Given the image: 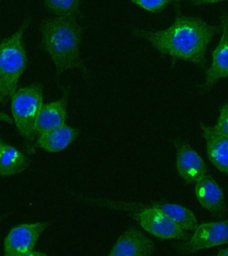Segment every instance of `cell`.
<instances>
[{
    "mask_svg": "<svg viewBox=\"0 0 228 256\" xmlns=\"http://www.w3.org/2000/svg\"><path fill=\"white\" fill-rule=\"evenodd\" d=\"M28 167L29 161L21 152L8 144L0 145V176L16 175Z\"/></svg>",
    "mask_w": 228,
    "mask_h": 256,
    "instance_id": "obj_15",
    "label": "cell"
},
{
    "mask_svg": "<svg viewBox=\"0 0 228 256\" xmlns=\"http://www.w3.org/2000/svg\"><path fill=\"white\" fill-rule=\"evenodd\" d=\"M30 22L29 18H25L17 31L0 43V104H6L11 100L27 68L24 36Z\"/></svg>",
    "mask_w": 228,
    "mask_h": 256,
    "instance_id": "obj_3",
    "label": "cell"
},
{
    "mask_svg": "<svg viewBox=\"0 0 228 256\" xmlns=\"http://www.w3.org/2000/svg\"><path fill=\"white\" fill-rule=\"evenodd\" d=\"M154 207L161 210L174 224L185 231H194L198 227L197 218L194 212L184 207L174 204H157Z\"/></svg>",
    "mask_w": 228,
    "mask_h": 256,
    "instance_id": "obj_16",
    "label": "cell"
},
{
    "mask_svg": "<svg viewBox=\"0 0 228 256\" xmlns=\"http://www.w3.org/2000/svg\"><path fill=\"white\" fill-rule=\"evenodd\" d=\"M200 128L205 139L210 161L216 169L228 175V138L206 124H200Z\"/></svg>",
    "mask_w": 228,
    "mask_h": 256,
    "instance_id": "obj_12",
    "label": "cell"
},
{
    "mask_svg": "<svg viewBox=\"0 0 228 256\" xmlns=\"http://www.w3.org/2000/svg\"><path fill=\"white\" fill-rule=\"evenodd\" d=\"M195 192L204 209L218 217L223 215L226 211L224 192L211 175L206 174L196 182Z\"/></svg>",
    "mask_w": 228,
    "mask_h": 256,
    "instance_id": "obj_11",
    "label": "cell"
},
{
    "mask_svg": "<svg viewBox=\"0 0 228 256\" xmlns=\"http://www.w3.org/2000/svg\"><path fill=\"white\" fill-rule=\"evenodd\" d=\"M217 255L219 256H228V248L220 250Z\"/></svg>",
    "mask_w": 228,
    "mask_h": 256,
    "instance_id": "obj_23",
    "label": "cell"
},
{
    "mask_svg": "<svg viewBox=\"0 0 228 256\" xmlns=\"http://www.w3.org/2000/svg\"><path fill=\"white\" fill-rule=\"evenodd\" d=\"M43 86L33 84L17 90L11 98L14 123L29 154L35 152V126L43 106Z\"/></svg>",
    "mask_w": 228,
    "mask_h": 256,
    "instance_id": "obj_4",
    "label": "cell"
},
{
    "mask_svg": "<svg viewBox=\"0 0 228 256\" xmlns=\"http://www.w3.org/2000/svg\"><path fill=\"white\" fill-rule=\"evenodd\" d=\"M79 133V130L65 124L40 135L36 146L51 153L62 152L77 139Z\"/></svg>",
    "mask_w": 228,
    "mask_h": 256,
    "instance_id": "obj_14",
    "label": "cell"
},
{
    "mask_svg": "<svg viewBox=\"0 0 228 256\" xmlns=\"http://www.w3.org/2000/svg\"><path fill=\"white\" fill-rule=\"evenodd\" d=\"M223 1H225V0H192V3L197 6L202 5V4L219 3V2Z\"/></svg>",
    "mask_w": 228,
    "mask_h": 256,
    "instance_id": "obj_20",
    "label": "cell"
},
{
    "mask_svg": "<svg viewBox=\"0 0 228 256\" xmlns=\"http://www.w3.org/2000/svg\"><path fill=\"white\" fill-rule=\"evenodd\" d=\"M81 0H44V7L58 17H75Z\"/></svg>",
    "mask_w": 228,
    "mask_h": 256,
    "instance_id": "obj_17",
    "label": "cell"
},
{
    "mask_svg": "<svg viewBox=\"0 0 228 256\" xmlns=\"http://www.w3.org/2000/svg\"><path fill=\"white\" fill-rule=\"evenodd\" d=\"M194 232L190 239L180 245V253L190 254L228 244V219L202 224Z\"/></svg>",
    "mask_w": 228,
    "mask_h": 256,
    "instance_id": "obj_6",
    "label": "cell"
},
{
    "mask_svg": "<svg viewBox=\"0 0 228 256\" xmlns=\"http://www.w3.org/2000/svg\"><path fill=\"white\" fill-rule=\"evenodd\" d=\"M176 163L178 174L187 184H193L207 174L204 160L186 142L176 144Z\"/></svg>",
    "mask_w": 228,
    "mask_h": 256,
    "instance_id": "obj_9",
    "label": "cell"
},
{
    "mask_svg": "<svg viewBox=\"0 0 228 256\" xmlns=\"http://www.w3.org/2000/svg\"><path fill=\"white\" fill-rule=\"evenodd\" d=\"M44 222L20 224L14 227L4 240V255L27 256L33 251L40 236L48 228Z\"/></svg>",
    "mask_w": 228,
    "mask_h": 256,
    "instance_id": "obj_7",
    "label": "cell"
},
{
    "mask_svg": "<svg viewBox=\"0 0 228 256\" xmlns=\"http://www.w3.org/2000/svg\"><path fill=\"white\" fill-rule=\"evenodd\" d=\"M0 122H5V123L10 124L14 123L13 120L7 114L4 113V112L2 111H0Z\"/></svg>",
    "mask_w": 228,
    "mask_h": 256,
    "instance_id": "obj_21",
    "label": "cell"
},
{
    "mask_svg": "<svg viewBox=\"0 0 228 256\" xmlns=\"http://www.w3.org/2000/svg\"><path fill=\"white\" fill-rule=\"evenodd\" d=\"M133 3L152 13L162 12L172 0H132Z\"/></svg>",
    "mask_w": 228,
    "mask_h": 256,
    "instance_id": "obj_18",
    "label": "cell"
},
{
    "mask_svg": "<svg viewBox=\"0 0 228 256\" xmlns=\"http://www.w3.org/2000/svg\"><path fill=\"white\" fill-rule=\"evenodd\" d=\"M2 144V142L1 140H0V145H1Z\"/></svg>",
    "mask_w": 228,
    "mask_h": 256,
    "instance_id": "obj_24",
    "label": "cell"
},
{
    "mask_svg": "<svg viewBox=\"0 0 228 256\" xmlns=\"http://www.w3.org/2000/svg\"><path fill=\"white\" fill-rule=\"evenodd\" d=\"M67 118V99L66 97L43 104L36 121L35 133L40 136L64 125Z\"/></svg>",
    "mask_w": 228,
    "mask_h": 256,
    "instance_id": "obj_13",
    "label": "cell"
},
{
    "mask_svg": "<svg viewBox=\"0 0 228 256\" xmlns=\"http://www.w3.org/2000/svg\"><path fill=\"white\" fill-rule=\"evenodd\" d=\"M218 28L198 18L178 17L167 29L136 30V34L149 42L164 55L205 68L207 48Z\"/></svg>",
    "mask_w": 228,
    "mask_h": 256,
    "instance_id": "obj_1",
    "label": "cell"
},
{
    "mask_svg": "<svg viewBox=\"0 0 228 256\" xmlns=\"http://www.w3.org/2000/svg\"><path fill=\"white\" fill-rule=\"evenodd\" d=\"M154 251V242L145 234L137 228H130L120 235L108 255L149 256Z\"/></svg>",
    "mask_w": 228,
    "mask_h": 256,
    "instance_id": "obj_8",
    "label": "cell"
},
{
    "mask_svg": "<svg viewBox=\"0 0 228 256\" xmlns=\"http://www.w3.org/2000/svg\"><path fill=\"white\" fill-rule=\"evenodd\" d=\"M214 128L218 133L228 138V102L222 106L217 124Z\"/></svg>",
    "mask_w": 228,
    "mask_h": 256,
    "instance_id": "obj_19",
    "label": "cell"
},
{
    "mask_svg": "<svg viewBox=\"0 0 228 256\" xmlns=\"http://www.w3.org/2000/svg\"><path fill=\"white\" fill-rule=\"evenodd\" d=\"M47 254L43 253V252H36V251H32L30 252L29 254H28V256H46Z\"/></svg>",
    "mask_w": 228,
    "mask_h": 256,
    "instance_id": "obj_22",
    "label": "cell"
},
{
    "mask_svg": "<svg viewBox=\"0 0 228 256\" xmlns=\"http://www.w3.org/2000/svg\"><path fill=\"white\" fill-rule=\"evenodd\" d=\"M222 36L219 44L212 54V63L206 72L202 86L203 91H208L220 80L228 76V17L223 16L221 20Z\"/></svg>",
    "mask_w": 228,
    "mask_h": 256,
    "instance_id": "obj_10",
    "label": "cell"
},
{
    "mask_svg": "<svg viewBox=\"0 0 228 256\" xmlns=\"http://www.w3.org/2000/svg\"><path fill=\"white\" fill-rule=\"evenodd\" d=\"M132 217L144 230L160 239L188 240L190 238L185 230L154 206L143 208L133 214Z\"/></svg>",
    "mask_w": 228,
    "mask_h": 256,
    "instance_id": "obj_5",
    "label": "cell"
},
{
    "mask_svg": "<svg viewBox=\"0 0 228 256\" xmlns=\"http://www.w3.org/2000/svg\"><path fill=\"white\" fill-rule=\"evenodd\" d=\"M42 45L53 62L58 76L81 66L82 29L75 17H57L42 21Z\"/></svg>",
    "mask_w": 228,
    "mask_h": 256,
    "instance_id": "obj_2",
    "label": "cell"
}]
</instances>
